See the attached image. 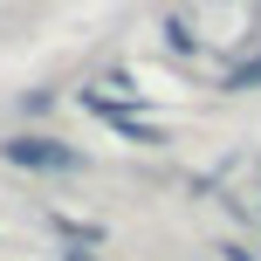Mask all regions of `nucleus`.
I'll use <instances>...</instances> for the list:
<instances>
[{"label":"nucleus","instance_id":"1","mask_svg":"<svg viewBox=\"0 0 261 261\" xmlns=\"http://www.w3.org/2000/svg\"><path fill=\"white\" fill-rule=\"evenodd\" d=\"M0 151H7V165H28V172H83V151L55 138H7Z\"/></svg>","mask_w":261,"mask_h":261},{"label":"nucleus","instance_id":"2","mask_svg":"<svg viewBox=\"0 0 261 261\" xmlns=\"http://www.w3.org/2000/svg\"><path fill=\"white\" fill-rule=\"evenodd\" d=\"M83 103H90V110H96V117H103L110 130H124V138H138V144H165V130H158V124H144L138 110H124V103H110L103 90H83Z\"/></svg>","mask_w":261,"mask_h":261},{"label":"nucleus","instance_id":"3","mask_svg":"<svg viewBox=\"0 0 261 261\" xmlns=\"http://www.w3.org/2000/svg\"><path fill=\"white\" fill-rule=\"evenodd\" d=\"M227 90H261V55L241 62V69H227Z\"/></svg>","mask_w":261,"mask_h":261},{"label":"nucleus","instance_id":"4","mask_svg":"<svg viewBox=\"0 0 261 261\" xmlns=\"http://www.w3.org/2000/svg\"><path fill=\"white\" fill-rule=\"evenodd\" d=\"M62 261H96V254H83V248H69V254H62Z\"/></svg>","mask_w":261,"mask_h":261}]
</instances>
